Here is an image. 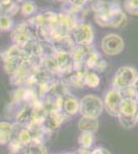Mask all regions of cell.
Here are the masks:
<instances>
[{
    "instance_id": "obj_27",
    "label": "cell",
    "mask_w": 138,
    "mask_h": 154,
    "mask_svg": "<svg viewBox=\"0 0 138 154\" xmlns=\"http://www.w3.org/2000/svg\"><path fill=\"white\" fill-rule=\"evenodd\" d=\"M14 28V20L11 17H0V31H8Z\"/></svg>"
},
{
    "instance_id": "obj_10",
    "label": "cell",
    "mask_w": 138,
    "mask_h": 154,
    "mask_svg": "<svg viewBox=\"0 0 138 154\" xmlns=\"http://www.w3.org/2000/svg\"><path fill=\"white\" fill-rule=\"evenodd\" d=\"M51 43L53 44L56 51L60 53H68L72 54L76 44L74 43L73 39L69 35H56L51 39Z\"/></svg>"
},
{
    "instance_id": "obj_25",
    "label": "cell",
    "mask_w": 138,
    "mask_h": 154,
    "mask_svg": "<svg viewBox=\"0 0 138 154\" xmlns=\"http://www.w3.org/2000/svg\"><path fill=\"white\" fill-rule=\"evenodd\" d=\"M117 120H119L120 125H121L123 128H126V130H130V128H133L135 125H137L136 120H135L134 117H131V116H125L120 114L117 116Z\"/></svg>"
},
{
    "instance_id": "obj_11",
    "label": "cell",
    "mask_w": 138,
    "mask_h": 154,
    "mask_svg": "<svg viewBox=\"0 0 138 154\" xmlns=\"http://www.w3.org/2000/svg\"><path fill=\"white\" fill-rule=\"evenodd\" d=\"M67 118L68 117L62 111H55V112L47 113V117L42 121V125L44 126V128L47 131L53 133L63 125Z\"/></svg>"
},
{
    "instance_id": "obj_20",
    "label": "cell",
    "mask_w": 138,
    "mask_h": 154,
    "mask_svg": "<svg viewBox=\"0 0 138 154\" xmlns=\"http://www.w3.org/2000/svg\"><path fill=\"white\" fill-rule=\"evenodd\" d=\"M20 11V5L12 1H0V17H12Z\"/></svg>"
},
{
    "instance_id": "obj_29",
    "label": "cell",
    "mask_w": 138,
    "mask_h": 154,
    "mask_svg": "<svg viewBox=\"0 0 138 154\" xmlns=\"http://www.w3.org/2000/svg\"><path fill=\"white\" fill-rule=\"evenodd\" d=\"M132 91H133V95H134V98L136 99L137 103H138V78L135 81L134 85L132 86Z\"/></svg>"
},
{
    "instance_id": "obj_7",
    "label": "cell",
    "mask_w": 138,
    "mask_h": 154,
    "mask_svg": "<svg viewBox=\"0 0 138 154\" xmlns=\"http://www.w3.org/2000/svg\"><path fill=\"white\" fill-rule=\"evenodd\" d=\"M123 95L117 89H109L104 96L103 105L106 112L112 117H117L121 112V103Z\"/></svg>"
},
{
    "instance_id": "obj_2",
    "label": "cell",
    "mask_w": 138,
    "mask_h": 154,
    "mask_svg": "<svg viewBox=\"0 0 138 154\" xmlns=\"http://www.w3.org/2000/svg\"><path fill=\"white\" fill-rule=\"evenodd\" d=\"M138 78V72L134 67L122 66L115 72L112 79V88L123 94L134 85Z\"/></svg>"
},
{
    "instance_id": "obj_6",
    "label": "cell",
    "mask_w": 138,
    "mask_h": 154,
    "mask_svg": "<svg viewBox=\"0 0 138 154\" xmlns=\"http://www.w3.org/2000/svg\"><path fill=\"white\" fill-rule=\"evenodd\" d=\"M125 48V41L119 34L109 33L101 40V49L107 56L114 57L122 54Z\"/></svg>"
},
{
    "instance_id": "obj_32",
    "label": "cell",
    "mask_w": 138,
    "mask_h": 154,
    "mask_svg": "<svg viewBox=\"0 0 138 154\" xmlns=\"http://www.w3.org/2000/svg\"><path fill=\"white\" fill-rule=\"evenodd\" d=\"M62 154H73V153H62Z\"/></svg>"
},
{
    "instance_id": "obj_5",
    "label": "cell",
    "mask_w": 138,
    "mask_h": 154,
    "mask_svg": "<svg viewBox=\"0 0 138 154\" xmlns=\"http://www.w3.org/2000/svg\"><path fill=\"white\" fill-rule=\"evenodd\" d=\"M70 36L76 45H91L94 41L95 32L89 23H79L72 29Z\"/></svg>"
},
{
    "instance_id": "obj_28",
    "label": "cell",
    "mask_w": 138,
    "mask_h": 154,
    "mask_svg": "<svg viewBox=\"0 0 138 154\" xmlns=\"http://www.w3.org/2000/svg\"><path fill=\"white\" fill-rule=\"evenodd\" d=\"M91 154H111L109 150H107L104 147H96L91 150Z\"/></svg>"
},
{
    "instance_id": "obj_15",
    "label": "cell",
    "mask_w": 138,
    "mask_h": 154,
    "mask_svg": "<svg viewBox=\"0 0 138 154\" xmlns=\"http://www.w3.org/2000/svg\"><path fill=\"white\" fill-rule=\"evenodd\" d=\"M94 48H95L93 46V44H91V45H76L75 46L74 51H72V54H71L72 58H73V61H74V65H84V62L88 57V54L91 53Z\"/></svg>"
},
{
    "instance_id": "obj_21",
    "label": "cell",
    "mask_w": 138,
    "mask_h": 154,
    "mask_svg": "<svg viewBox=\"0 0 138 154\" xmlns=\"http://www.w3.org/2000/svg\"><path fill=\"white\" fill-rule=\"evenodd\" d=\"M20 11H21L23 16L32 18L35 14H37L38 6H37V4L33 1H25L22 3V5L20 6Z\"/></svg>"
},
{
    "instance_id": "obj_8",
    "label": "cell",
    "mask_w": 138,
    "mask_h": 154,
    "mask_svg": "<svg viewBox=\"0 0 138 154\" xmlns=\"http://www.w3.org/2000/svg\"><path fill=\"white\" fill-rule=\"evenodd\" d=\"M35 69L36 68L30 62L25 60V63L20 68V70L17 73H14L12 76H11V83L16 86H19V88L26 86L27 83L31 79L32 75H33Z\"/></svg>"
},
{
    "instance_id": "obj_3",
    "label": "cell",
    "mask_w": 138,
    "mask_h": 154,
    "mask_svg": "<svg viewBox=\"0 0 138 154\" xmlns=\"http://www.w3.org/2000/svg\"><path fill=\"white\" fill-rule=\"evenodd\" d=\"M81 111L82 117L98 118L102 114L104 109L103 100L96 95H86L79 100Z\"/></svg>"
},
{
    "instance_id": "obj_12",
    "label": "cell",
    "mask_w": 138,
    "mask_h": 154,
    "mask_svg": "<svg viewBox=\"0 0 138 154\" xmlns=\"http://www.w3.org/2000/svg\"><path fill=\"white\" fill-rule=\"evenodd\" d=\"M81 111V102L79 99L76 97L68 94L65 96L62 101V112H63L67 117H73L77 115Z\"/></svg>"
},
{
    "instance_id": "obj_13",
    "label": "cell",
    "mask_w": 138,
    "mask_h": 154,
    "mask_svg": "<svg viewBox=\"0 0 138 154\" xmlns=\"http://www.w3.org/2000/svg\"><path fill=\"white\" fill-rule=\"evenodd\" d=\"M33 120V106H21V108L19 109L18 113L16 114L17 125L27 128Z\"/></svg>"
},
{
    "instance_id": "obj_19",
    "label": "cell",
    "mask_w": 138,
    "mask_h": 154,
    "mask_svg": "<svg viewBox=\"0 0 138 154\" xmlns=\"http://www.w3.org/2000/svg\"><path fill=\"white\" fill-rule=\"evenodd\" d=\"M77 142H79V149L91 151V148L95 143V134L88 133V131H81Z\"/></svg>"
},
{
    "instance_id": "obj_18",
    "label": "cell",
    "mask_w": 138,
    "mask_h": 154,
    "mask_svg": "<svg viewBox=\"0 0 138 154\" xmlns=\"http://www.w3.org/2000/svg\"><path fill=\"white\" fill-rule=\"evenodd\" d=\"M79 128L81 131H88V133L95 134L99 128V121L98 118L82 117L79 120Z\"/></svg>"
},
{
    "instance_id": "obj_26",
    "label": "cell",
    "mask_w": 138,
    "mask_h": 154,
    "mask_svg": "<svg viewBox=\"0 0 138 154\" xmlns=\"http://www.w3.org/2000/svg\"><path fill=\"white\" fill-rule=\"evenodd\" d=\"M125 12H128L133 16H138V0H128L123 4Z\"/></svg>"
},
{
    "instance_id": "obj_9",
    "label": "cell",
    "mask_w": 138,
    "mask_h": 154,
    "mask_svg": "<svg viewBox=\"0 0 138 154\" xmlns=\"http://www.w3.org/2000/svg\"><path fill=\"white\" fill-rule=\"evenodd\" d=\"M53 57H54L55 63H56L59 77L69 73L74 69V61L71 54L56 51V54Z\"/></svg>"
},
{
    "instance_id": "obj_22",
    "label": "cell",
    "mask_w": 138,
    "mask_h": 154,
    "mask_svg": "<svg viewBox=\"0 0 138 154\" xmlns=\"http://www.w3.org/2000/svg\"><path fill=\"white\" fill-rule=\"evenodd\" d=\"M100 77L96 73L93 71H88L86 76H85V86H88L90 88H97L100 85Z\"/></svg>"
},
{
    "instance_id": "obj_1",
    "label": "cell",
    "mask_w": 138,
    "mask_h": 154,
    "mask_svg": "<svg viewBox=\"0 0 138 154\" xmlns=\"http://www.w3.org/2000/svg\"><path fill=\"white\" fill-rule=\"evenodd\" d=\"M91 9L94 12V20L100 27L122 28L127 24V14L120 2L96 1L92 2Z\"/></svg>"
},
{
    "instance_id": "obj_31",
    "label": "cell",
    "mask_w": 138,
    "mask_h": 154,
    "mask_svg": "<svg viewBox=\"0 0 138 154\" xmlns=\"http://www.w3.org/2000/svg\"><path fill=\"white\" fill-rule=\"evenodd\" d=\"M134 118H135V120H136V122L138 123V108H137V110H136V112H135V115H134Z\"/></svg>"
},
{
    "instance_id": "obj_24",
    "label": "cell",
    "mask_w": 138,
    "mask_h": 154,
    "mask_svg": "<svg viewBox=\"0 0 138 154\" xmlns=\"http://www.w3.org/2000/svg\"><path fill=\"white\" fill-rule=\"evenodd\" d=\"M2 59L3 61L5 59L8 58H16V57H22L24 58V53H23V48H20L18 45H11V48H8L4 53H2Z\"/></svg>"
},
{
    "instance_id": "obj_30",
    "label": "cell",
    "mask_w": 138,
    "mask_h": 154,
    "mask_svg": "<svg viewBox=\"0 0 138 154\" xmlns=\"http://www.w3.org/2000/svg\"><path fill=\"white\" fill-rule=\"evenodd\" d=\"M73 154H91V151L88 150H82V149H79L76 152H74Z\"/></svg>"
},
{
    "instance_id": "obj_16",
    "label": "cell",
    "mask_w": 138,
    "mask_h": 154,
    "mask_svg": "<svg viewBox=\"0 0 138 154\" xmlns=\"http://www.w3.org/2000/svg\"><path fill=\"white\" fill-rule=\"evenodd\" d=\"M25 63V59L22 57H16V58H8L3 61V69L8 75L12 76L20 70L23 64Z\"/></svg>"
},
{
    "instance_id": "obj_4",
    "label": "cell",
    "mask_w": 138,
    "mask_h": 154,
    "mask_svg": "<svg viewBox=\"0 0 138 154\" xmlns=\"http://www.w3.org/2000/svg\"><path fill=\"white\" fill-rule=\"evenodd\" d=\"M11 37L14 45H18L20 48L25 46L32 39H36L35 30L28 22H23L17 25L12 30Z\"/></svg>"
},
{
    "instance_id": "obj_23",
    "label": "cell",
    "mask_w": 138,
    "mask_h": 154,
    "mask_svg": "<svg viewBox=\"0 0 138 154\" xmlns=\"http://www.w3.org/2000/svg\"><path fill=\"white\" fill-rule=\"evenodd\" d=\"M24 154H49V152L44 144L33 142L25 148Z\"/></svg>"
},
{
    "instance_id": "obj_14",
    "label": "cell",
    "mask_w": 138,
    "mask_h": 154,
    "mask_svg": "<svg viewBox=\"0 0 138 154\" xmlns=\"http://www.w3.org/2000/svg\"><path fill=\"white\" fill-rule=\"evenodd\" d=\"M138 108V103L134 97H123L121 103V112L120 114L125 116L134 117L135 112Z\"/></svg>"
},
{
    "instance_id": "obj_17",
    "label": "cell",
    "mask_w": 138,
    "mask_h": 154,
    "mask_svg": "<svg viewBox=\"0 0 138 154\" xmlns=\"http://www.w3.org/2000/svg\"><path fill=\"white\" fill-rule=\"evenodd\" d=\"M14 134V123L0 121V145H6L11 141Z\"/></svg>"
}]
</instances>
